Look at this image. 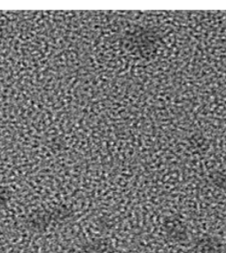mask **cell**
I'll list each match as a JSON object with an SVG mask.
<instances>
[{"mask_svg": "<svg viewBox=\"0 0 226 253\" xmlns=\"http://www.w3.org/2000/svg\"><path fill=\"white\" fill-rule=\"evenodd\" d=\"M197 253H218L219 247L216 239L213 238H206L201 239L197 246Z\"/></svg>", "mask_w": 226, "mask_h": 253, "instance_id": "obj_1", "label": "cell"}]
</instances>
